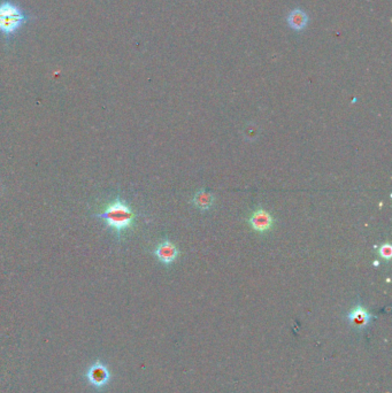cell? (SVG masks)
<instances>
[{
    "instance_id": "1",
    "label": "cell",
    "mask_w": 392,
    "mask_h": 393,
    "mask_svg": "<svg viewBox=\"0 0 392 393\" xmlns=\"http://www.w3.org/2000/svg\"><path fill=\"white\" fill-rule=\"evenodd\" d=\"M98 216L103 218L107 227L113 229L118 236L133 227L136 220V214L133 208L121 198H116L107 204L103 213Z\"/></svg>"
},
{
    "instance_id": "2",
    "label": "cell",
    "mask_w": 392,
    "mask_h": 393,
    "mask_svg": "<svg viewBox=\"0 0 392 393\" xmlns=\"http://www.w3.org/2000/svg\"><path fill=\"white\" fill-rule=\"evenodd\" d=\"M30 19L27 12L11 0H2L0 2V34L6 38L15 36Z\"/></svg>"
},
{
    "instance_id": "3",
    "label": "cell",
    "mask_w": 392,
    "mask_h": 393,
    "mask_svg": "<svg viewBox=\"0 0 392 393\" xmlns=\"http://www.w3.org/2000/svg\"><path fill=\"white\" fill-rule=\"evenodd\" d=\"M154 254H156L158 260H159L161 263L166 264V266H170V264H173L174 262L176 261V259L179 258L180 251L176 245L171 243L169 239H164V240L161 241V243L156 247Z\"/></svg>"
},
{
    "instance_id": "4",
    "label": "cell",
    "mask_w": 392,
    "mask_h": 393,
    "mask_svg": "<svg viewBox=\"0 0 392 393\" xmlns=\"http://www.w3.org/2000/svg\"><path fill=\"white\" fill-rule=\"evenodd\" d=\"M249 222L253 230L260 232V234H266L273 228L274 218H273L271 213L267 212L266 209L258 208L249 218Z\"/></svg>"
},
{
    "instance_id": "5",
    "label": "cell",
    "mask_w": 392,
    "mask_h": 393,
    "mask_svg": "<svg viewBox=\"0 0 392 393\" xmlns=\"http://www.w3.org/2000/svg\"><path fill=\"white\" fill-rule=\"evenodd\" d=\"M373 314L368 312V309L361 304L355 305L347 314V320L352 326L357 329H365L373 320Z\"/></svg>"
},
{
    "instance_id": "6",
    "label": "cell",
    "mask_w": 392,
    "mask_h": 393,
    "mask_svg": "<svg viewBox=\"0 0 392 393\" xmlns=\"http://www.w3.org/2000/svg\"><path fill=\"white\" fill-rule=\"evenodd\" d=\"M87 377L89 379V382H90L93 386H95V388H101V386L106 384L108 379H110V372H108L107 368L103 365V363L95 362L94 365L89 369Z\"/></svg>"
},
{
    "instance_id": "7",
    "label": "cell",
    "mask_w": 392,
    "mask_h": 393,
    "mask_svg": "<svg viewBox=\"0 0 392 393\" xmlns=\"http://www.w3.org/2000/svg\"><path fill=\"white\" fill-rule=\"evenodd\" d=\"M192 204L196 206L200 211L206 212L209 211L213 207L214 204V196L210 192L207 191L205 189H200L196 195L193 196Z\"/></svg>"
},
{
    "instance_id": "8",
    "label": "cell",
    "mask_w": 392,
    "mask_h": 393,
    "mask_svg": "<svg viewBox=\"0 0 392 393\" xmlns=\"http://www.w3.org/2000/svg\"><path fill=\"white\" fill-rule=\"evenodd\" d=\"M288 20L290 27L295 29V30H301V29H304L308 21L307 15H306L302 11H300V9H295V11H292L291 14L289 15Z\"/></svg>"
},
{
    "instance_id": "9",
    "label": "cell",
    "mask_w": 392,
    "mask_h": 393,
    "mask_svg": "<svg viewBox=\"0 0 392 393\" xmlns=\"http://www.w3.org/2000/svg\"><path fill=\"white\" fill-rule=\"evenodd\" d=\"M377 252H378V255H380L382 259H384V260H387V261H390V259L392 257V247L390 244H388V243L382 244L381 246L378 247Z\"/></svg>"
}]
</instances>
